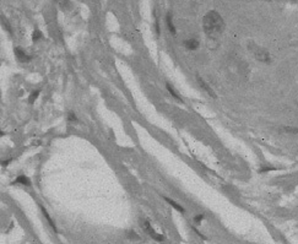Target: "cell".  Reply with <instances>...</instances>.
Returning <instances> with one entry per match:
<instances>
[{"instance_id": "1", "label": "cell", "mask_w": 298, "mask_h": 244, "mask_svg": "<svg viewBox=\"0 0 298 244\" xmlns=\"http://www.w3.org/2000/svg\"><path fill=\"white\" fill-rule=\"evenodd\" d=\"M202 28L210 37H217L224 28V22L217 11H209L202 18Z\"/></svg>"}, {"instance_id": "2", "label": "cell", "mask_w": 298, "mask_h": 244, "mask_svg": "<svg viewBox=\"0 0 298 244\" xmlns=\"http://www.w3.org/2000/svg\"><path fill=\"white\" fill-rule=\"evenodd\" d=\"M254 57L261 61V63H266V64H270L271 63V58H270V54L265 50V49H261V48H258L254 50Z\"/></svg>"}, {"instance_id": "3", "label": "cell", "mask_w": 298, "mask_h": 244, "mask_svg": "<svg viewBox=\"0 0 298 244\" xmlns=\"http://www.w3.org/2000/svg\"><path fill=\"white\" fill-rule=\"evenodd\" d=\"M14 52H15V57H16V59L20 61V63H27L28 60H30V57L20 48V47H16L15 49H14Z\"/></svg>"}, {"instance_id": "4", "label": "cell", "mask_w": 298, "mask_h": 244, "mask_svg": "<svg viewBox=\"0 0 298 244\" xmlns=\"http://www.w3.org/2000/svg\"><path fill=\"white\" fill-rule=\"evenodd\" d=\"M184 47L189 50H195L198 49L199 47V41L198 39H194V38H190V39H187L184 41Z\"/></svg>"}, {"instance_id": "5", "label": "cell", "mask_w": 298, "mask_h": 244, "mask_svg": "<svg viewBox=\"0 0 298 244\" xmlns=\"http://www.w3.org/2000/svg\"><path fill=\"white\" fill-rule=\"evenodd\" d=\"M197 79H198V82L200 84V87H201V89H204V90H205V91L209 93V96H211V97H213V98H215V97H216V95H215V92H213V91H212V90H211V89L207 86V84H206V82H205V81H204V80H202V79H201L199 75H197Z\"/></svg>"}, {"instance_id": "6", "label": "cell", "mask_w": 298, "mask_h": 244, "mask_svg": "<svg viewBox=\"0 0 298 244\" xmlns=\"http://www.w3.org/2000/svg\"><path fill=\"white\" fill-rule=\"evenodd\" d=\"M166 23H167V27H168V30L171 31V33H172L173 36H176L177 31H176V27H174L173 21H172V14H167V16H166Z\"/></svg>"}, {"instance_id": "7", "label": "cell", "mask_w": 298, "mask_h": 244, "mask_svg": "<svg viewBox=\"0 0 298 244\" xmlns=\"http://www.w3.org/2000/svg\"><path fill=\"white\" fill-rule=\"evenodd\" d=\"M41 210H42V214H43V216L47 218V221H48V223L50 225V227L54 230V232H58V228H57V226H55V223H54V221L52 220V217L49 216V214L47 212V210L43 207V206H41Z\"/></svg>"}, {"instance_id": "8", "label": "cell", "mask_w": 298, "mask_h": 244, "mask_svg": "<svg viewBox=\"0 0 298 244\" xmlns=\"http://www.w3.org/2000/svg\"><path fill=\"white\" fill-rule=\"evenodd\" d=\"M165 200H166V201H167L173 209H176L177 211H179L181 214H184V212H185V209H184L183 206H181L179 204H177L174 200H172V199H169V198H165Z\"/></svg>"}, {"instance_id": "9", "label": "cell", "mask_w": 298, "mask_h": 244, "mask_svg": "<svg viewBox=\"0 0 298 244\" xmlns=\"http://www.w3.org/2000/svg\"><path fill=\"white\" fill-rule=\"evenodd\" d=\"M14 183H17V184H23V185H31V179L28 178V177H26V175H18L16 179H15V182Z\"/></svg>"}, {"instance_id": "10", "label": "cell", "mask_w": 298, "mask_h": 244, "mask_svg": "<svg viewBox=\"0 0 298 244\" xmlns=\"http://www.w3.org/2000/svg\"><path fill=\"white\" fill-rule=\"evenodd\" d=\"M166 87H167L168 92H169V93H171V95H172V96H173V97H174V98H176L177 101H179V102H183L182 97H181V96H179V95L177 93V91H176V90H174V89H173V87H172V86H171L169 84H166Z\"/></svg>"}, {"instance_id": "11", "label": "cell", "mask_w": 298, "mask_h": 244, "mask_svg": "<svg viewBox=\"0 0 298 244\" xmlns=\"http://www.w3.org/2000/svg\"><path fill=\"white\" fill-rule=\"evenodd\" d=\"M150 236H151V238H152V239H155V241H157V242H165V241H166V238H165L162 234H158V233H156L155 231H153V232H151V233H150Z\"/></svg>"}, {"instance_id": "12", "label": "cell", "mask_w": 298, "mask_h": 244, "mask_svg": "<svg viewBox=\"0 0 298 244\" xmlns=\"http://www.w3.org/2000/svg\"><path fill=\"white\" fill-rule=\"evenodd\" d=\"M42 32L41 31H38V30H36V31H33V34H32V42H37V41H39L41 38H42Z\"/></svg>"}, {"instance_id": "13", "label": "cell", "mask_w": 298, "mask_h": 244, "mask_svg": "<svg viewBox=\"0 0 298 244\" xmlns=\"http://www.w3.org/2000/svg\"><path fill=\"white\" fill-rule=\"evenodd\" d=\"M38 96H39V91H33V92L31 93V96L28 97V102L32 104V103L38 98Z\"/></svg>"}, {"instance_id": "14", "label": "cell", "mask_w": 298, "mask_h": 244, "mask_svg": "<svg viewBox=\"0 0 298 244\" xmlns=\"http://www.w3.org/2000/svg\"><path fill=\"white\" fill-rule=\"evenodd\" d=\"M284 131L285 132H288V134H298V128H295V126H285L284 128Z\"/></svg>"}, {"instance_id": "15", "label": "cell", "mask_w": 298, "mask_h": 244, "mask_svg": "<svg viewBox=\"0 0 298 244\" xmlns=\"http://www.w3.org/2000/svg\"><path fill=\"white\" fill-rule=\"evenodd\" d=\"M275 168L274 167H263L261 169H260V173H266V172H271V171H274Z\"/></svg>"}, {"instance_id": "16", "label": "cell", "mask_w": 298, "mask_h": 244, "mask_svg": "<svg viewBox=\"0 0 298 244\" xmlns=\"http://www.w3.org/2000/svg\"><path fill=\"white\" fill-rule=\"evenodd\" d=\"M69 120H70V122H77V118H76V116H75L73 112L69 113Z\"/></svg>"}, {"instance_id": "17", "label": "cell", "mask_w": 298, "mask_h": 244, "mask_svg": "<svg viewBox=\"0 0 298 244\" xmlns=\"http://www.w3.org/2000/svg\"><path fill=\"white\" fill-rule=\"evenodd\" d=\"M202 220H204V215H197V216L194 217V221H195L197 223H200Z\"/></svg>"}, {"instance_id": "18", "label": "cell", "mask_w": 298, "mask_h": 244, "mask_svg": "<svg viewBox=\"0 0 298 244\" xmlns=\"http://www.w3.org/2000/svg\"><path fill=\"white\" fill-rule=\"evenodd\" d=\"M155 30H156V33L160 34V26H158V21H157V17L155 20Z\"/></svg>"}, {"instance_id": "19", "label": "cell", "mask_w": 298, "mask_h": 244, "mask_svg": "<svg viewBox=\"0 0 298 244\" xmlns=\"http://www.w3.org/2000/svg\"><path fill=\"white\" fill-rule=\"evenodd\" d=\"M194 232H195V233H197V234H198V236H200V237H201V238H202V239H206V237H205V236H204V234H201V233H200V232H199L198 230H195V228H194Z\"/></svg>"}, {"instance_id": "20", "label": "cell", "mask_w": 298, "mask_h": 244, "mask_svg": "<svg viewBox=\"0 0 298 244\" xmlns=\"http://www.w3.org/2000/svg\"><path fill=\"white\" fill-rule=\"evenodd\" d=\"M293 1H297V0H293Z\"/></svg>"}]
</instances>
